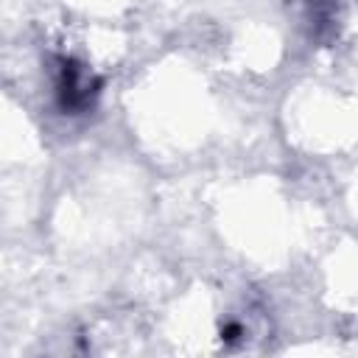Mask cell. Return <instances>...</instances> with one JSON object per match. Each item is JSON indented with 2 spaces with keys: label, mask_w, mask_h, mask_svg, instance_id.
Wrapping results in <instances>:
<instances>
[{
  "label": "cell",
  "mask_w": 358,
  "mask_h": 358,
  "mask_svg": "<svg viewBox=\"0 0 358 358\" xmlns=\"http://www.w3.org/2000/svg\"><path fill=\"white\" fill-rule=\"evenodd\" d=\"M98 78H92L78 62L73 59H62L59 62V73H56V95L64 112H81L87 106H92L95 95H98Z\"/></svg>",
  "instance_id": "cell-1"
}]
</instances>
